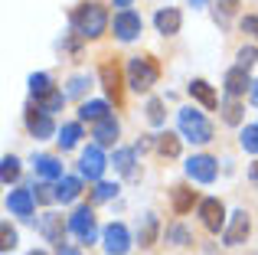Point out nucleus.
<instances>
[{
	"mask_svg": "<svg viewBox=\"0 0 258 255\" xmlns=\"http://www.w3.org/2000/svg\"><path fill=\"white\" fill-rule=\"evenodd\" d=\"M72 26H76V33H79V36H85V39L101 36L105 26H108L105 7H101V4H82L76 13H72Z\"/></svg>",
	"mask_w": 258,
	"mask_h": 255,
	"instance_id": "f257e3e1",
	"label": "nucleus"
},
{
	"mask_svg": "<svg viewBox=\"0 0 258 255\" xmlns=\"http://www.w3.org/2000/svg\"><path fill=\"white\" fill-rule=\"evenodd\" d=\"M157 76H160V69H157V62H154L151 56L127 59V85H131L134 92H147L154 82H157Z\"/></svg>",
	"mask_w": 258,
	"mask_h": 255,
	"instance_id": "f03ea898",
	"label": "nucleus"
},
{
	"mask_svg": "<svg viewBox=\"0 0 258 255\" xmlns=\"http://www.w3.org/2000/svg\"><path fill=\"white\" fill-rule=\"evenodd\" d=\"M180 131H183V138L193 141V144H206V141H213V124H209L200 111H193V108L180 111Z\"/></svg>",
	"mask_w": 258,
	"mask_h": 255,
	"instance_id": "7ed1b4c3",
	"label": "nucleus"
},
{
	"mask_svg": "<svg viewBox=\"0 0 258 255\" xmlns=\"http://www.w3.org/2000/svg\"><path fill=\"white\" fill-rule=\"evenodd\" d=\"M141 30H144V20H141L138 13L124 10V13H118V17H114V36L124 39V43L138 39V36H141Z\"/></svg>",
	"mask_w": 258,
	"mask_h": 255,
	"instance_id": "20e7f679",
	"label": "nucleus"
},
{
	"mask_svg": "<svg viewBox=\"0 0 258 255\" xmlns=\"http://www.w3.org/2000/svg\"><path fill=\"white\" fill-rule=\"evenodd\" d=\"M216 170H219V167H216V160L209 157V154H196V157L186 160V173L193 180H200V183H213Z\"/></svg>",
	"mask_w": 258,
	"mask_h": 255,
	"instance_id": "39448f33",
	"label": "nucleus"
},
{
	"mask_svg": "<svg viewBox=\"0 0 258 255\" xmlns=\"http://www.w3.org/2000/svg\"><path fill=\"white\" fill-rule=\"evenodd\" d=\"M26 128H30V134L36 141H43V138H52V118H49V111H43L36 105V108H26Z\"/></svg>",
	"mask_w": 258,
	"mask_h": 255,
	"instance_id": "423d86ee",
	"label": "nucleus"
},
{
	"mask_svg": "<svg viewBox=\"0 0 258 255\" xmlns=\"http://www.w3.org/2000/svg\"><path fill=\"white\" fill-rule=\"evenodd\" d=\"M79 170H82V177H88V180H98L101 173H105V154H101V144L85 147L82 160H79Z\"/></svg>",
	"mask_w": 258,
	"mask_h": 255,
	"instance_id": "0eeeda50",
	"label": "nucleus"
},
{
	"mask_svg": "<svg viewBox=\"0 0 258 255\" xmlns=\"http://www.w3.org/2000/svg\"><path fill=\"white\" fill-rule=\"evenodd\" d=\"M69 229L76 232L82 242H95V216H92L88 206H82V210H76L69 216Z\"/></svg>",
	"mask_w": 258,
	"mask_h": 255,
	"instance_id": "6e6552de",
	"label": "nucleus"
},
{
	"mask_svg": "<svg viewBox=\"0 0 258 255\" xmlns=\"http://www.w3.org/2000/svg\"><path fill=\"white\" fill-rule=\"evenodd\" d=\"M248 232H252V223H248V213L245 210H239V213H232V223H229V229H226V245H242L248 239Z\"/></svg>",
	"mask_w": 258,
	"mask_h": 255,
	"instance_id": "1a4fd4ad",
	"label": "nucleus"
},
{
	"mask_svg": "<svg viewBox=\"0 0 258 255\" xmlns=\"http://www.w3.org/2000/svg\"><path fill=\"white\" fill-rule=\"evenodd\" d=\"M105 249H108V255H124L131 249V236H127V229L121 223H111L105 229Z\"/></svg>",
	"mask_w": 258,
	"mask_h": 255,
	"instance_id": "9d476101",
	"label": "nucleus"
},
{
	"mask_svg": "<svg viewBox=\"0 0 258 255\" xmlns=\"http://www.w3.org/2000/svg\"><path fill=\"white\" fill-rule=\"evenodd\" d=\"M200 219H203V226H206L209 232H219L222 223H226V210H222L219 200H203L200 203Z\"/></svg>",
	"mask_w": 258,
	"mask_h": 255,
	"instance_id": "9b49d317",
	"label": "nucleus"
},
{
	"mask_svg": "<svg viewBox=\"0 0 258 255\" xmlns=\"http://www.w3.org/2000/svg\"><path fill=\"white\" fill-rule=\"evenodd\" d=\"M36 229L46 236V242H56L59 249H62V232H66L62 216H56V213H43V216H39V223H36Z\"/></svg>",
	"mask_w": 258,
	"mask_h": 255,
	"instance_id": "f8f14e48",
	"label": "nucleus"
},
{
	"mask_svg": "<svg viewBox=\"0 0 258 255\" xmlns=\"http://www.w3.org/2000/svg\"><path fill=\"white\" fill-rule=\"evenodd\" d=\"M101 85H105L108 98L121 102V72H118V62H105V66H101Z\"/></svg>",
	"mask_w": 258,
	"mask_h": 255,
	"instance_id": "ddd939ff",
	"label": "nucleus"
},
{
	"mask_svg": "<svg viewBox=\"0 0 258 255\" xmlns=\"http://www.w3.org/2000/svg\"><path fill=\"white\" fill-rule=\"evenodd\" d=\"M7 210L17 216H33V193L30 190H13L7 197Z\"/></svg>",
	"mask_w": 258,
	"mask_h": 255,
	"instance_id": "4468645a",
	"label": "nucleus"
},
{
	"mask_svg": "<svg viewBox=\"0 0 258 255\" xmlns=\"http://www.w3.org/2000/svg\"><path fill=\"white\" fill-rule=\"evenodd\" d=\"M154 23H157V33H164V36H173V33H180V10H173V7H167V10H157Z\"/></svg>",
	"mask_w": 258,
	"mask_h": 255,
	"instance_id": "2eb2a0df",
	"label": "nucleus"
},
{
	"mask_svg": "<svg viewBox=\"0 0 258 255\" xmlns=\"http://www.w3.org/2000/svg\"><path fill=\"white\" fill-rule=\"evenodd\" d=\"M245 89H252V82H248V72L242 69V66L229 69V72H226V92H229V95H242Z\"/></svg>",
	"mask_w": 258,
	"mask_h": 255,
	"instance_id": "dca6fc26",
	"label": "nucleus"
},
{
	"mask_svg": "<svg viewBox=\"0 0 258 255\" xmlns=\"http://www.w3.org/2000/svg\"><path fill=\"white\" fill-rule=\"evenodd\" d=\"M95 141H98V144H114V141H118V121H114L111 115L95 121Z\"/></svg>",
	"mask_w": 258,
	"mask_h": 255,
	"instance_id": "f3484780",
	"label": "nucleus"
},
{
	"mask_svg": "<svg viewBox=\"0 0 258 255\" xmlns=\"http://www.w3.org/2000/svg\"><path fill=\"white\" fill-rule=\"evenodd\" d=\"M189 95L196 98L200 105H206V108H219V98H216V92L209 89L203 79H196V82H189Z\"/></svg>",
	"mask_w": 258,
	"mask_h": 255,
	"instance_id": "a211bd4d",
	"label": "nucleus"
},
{
	"mask_svg": "<svg viewBox=\"0 0 258 255\" xmlns=\"http://www.w3.org/2000/svg\"><path fill=\"white\" fill-rule=\"evenodd\" d=\"M79 190H82V183H79L76 177H62L56 186V203H72V200L79 197Z\"/></svg>",
	"mask_w": 258,
	"mask_h": 255,
	"instance_id": "6ab92c4d",
	"label": "nucleus"
},
{
	"mask_svg": "<svg viewBox=\"0 0 258 255\" xmlns=\"http://www.w3.org/2000/svg\"><path fill=\"white\" fill-rule=\"evenodd\" d=\"M36 170L46 180H62V164L56 157H36Z\"/></svg>",
	"mask_w": 258,
	"mask_h": 255,
	"instance_id": "aec40b11",
	"label": "nucleus"
},
{
	"mask_svg": "<svg viewBox=\"0 0 258 255\" xmlns=\"http://www.w3.org/2000/svg\"><path fill=\"white\" fill-rule=\"evenodd\" d=\"M79 115H82L85 121H101V118L108 115V105L105 102H82L79 105Z\"/></svg>",
	"mask_w": 258,
	"mask_h": 255,
	"instance_id": "412c9836",
	"label": "nucleus"
},
{
	"mask_svg": "<svg viewBox=\"0 0 258 255\" xmlns=\"http://www.w3.org/2000/svg\"><path fill=\"white\" fill-rule=\"evenodd\" d=\"M193 203H196V193L189 190V186H176L173 190V210L176 213H186Z\"/></svg>",
	"mask_w": 258,
	"mask_h": 255,
	"instance_id": "4be33fe9",
	"label": "nucleus"
},
{
	"mask_svg": "<svg viewBox=\"0 0 258 255\" xmlns=\"http://www.w3.org/2000/svg\"><path fill=\"white\" fill-rule=\"evenodd\" d=\"M79 138H82V128L79 124H66L62 131H59V147H62V151H69V147H76L79 144Z\"/></svg>",
	"mask_w": 258,
	"mask_h": 255,
	"instance_id": "5701e85b",
	"label": "nucleus"
},
{
	"mask_svg": "<svg viewBox=\"0 0 258 255\" xmlns=\"http://www.w3.org/2000/svg\"><path fill=\"white\" fill-rule=\"evenodd\" d=\"M62 102H66V95H62V92H56V89H52V92H46L43 98H36V105H39L43 111H49V115L62 108Z\"/></svg>",
	"mask_w": 258,
	"mask_h": 255,
	"instance_id": "b1692460",
	"label": "nucleus"
},
{
	"mask_svg": "<svg viewBox=\"0 0 258 255\" xmlns=\"http://www.w3.org/2000/svg\"><path fill=\"white\" fill-rule=\"evenodd\" d=\"M30 92H33V98H43L46 92H52V79H49V76H43V72L30 76Z\"/></svg>",
	"mask_w": 258,
	"mask_h": 255,
	"instance_id": "393cba45",
	"label": "nucleus"
},
{
	"mask_svg": "<svg viewBox=\"0 0 258 255\" xmlns=\"http://www.w3.org/2000/svg\"><path fill=\"white\" fill-rule=\"evenodd\" d=\"M141 245H154L157 239V216H144V226H141Z\"/></svg>",
	"mask_w": 258,
	"mask_h": 255,
	"instance_id": "a878e982",
	"label": "nucleus"
},
{
	"mask_svg": "<svg viewBox=\"0 0 258 255\" xmlns=\"http://www.w3.org/2000/svg\"><path fill=\"white\" fill-rule=\"evenodd\" d=\"M157 151L164 154V157H176V154H180V141H176L173 134H160L157 138Z\"/></svg>",
	"mask_w": 258,
	"mask_h": 255,
	"instance_id": "bb28decb",
	"label": "nucleus"
},
{
	"mask_svg": "<svg viewBox=\"0 0 258 255\" xmlns=\"http://www.w3.org/2000/svg\"><path fill=\"white\" fill-rule=\"evenodd\" d=\"M114 167H118L124 177H131L134 173V151H118L114 154Z\"/></svg>",
	"mask_w": 258,
	"mask_h": 255,
	"instance_id": "cd10ccee",
	"label": "nucleus"
},
{
	"mask_svg": "<svg viewBox=\"0 0 258 255\" xmlns=\"http://www.w3.org/2000/svg\"><path fill=\"white\" fill-rule=\"evenodd\" d=\"M242 147L245 151H252V154H258V124H248V128H242Z\"/></svg>",
	"mask_w": 258,
	"mask_h": 255,
	"instance_id": "c85d7f7f",
	"label": "nucleus"
},
{
	"mask_svg": "<svg viewBox=\"0 0 258 255\" xmlns=\"http://www.w3.org/2000/svg\"><path fill=\"white\" fill-rule=\"evenodd\" d=\"M222 118H226L229 124H239V121H242V105L235 102V95L229 98L226 105H222Z\"/></svg>",
	"mask_w": 258,
	"mask_h": 255,
	"instance_id": "c756f323",
	"label": "nucleus"
},
{
	"mask_svg": "<svg viewBox=\"0 0 258 255\" xmlns=\"http://www.w3.org/2000/svg\"><path fill=\"white\" fill-rule=\"evenodd\" d=\"M111 197H118V186H114V183H98L92 190V200H95V203H105V200H111Z\"/></svg>",
	"mask_w": 258,
	"mask_h": 255,
	"instance_id": "7c9ffc66",
	"label": "nucleus"
},
{
	"mask_svg": "<svg viewBox=\"0 0 258 255\" xmlns=\"http://www.w3.org/2000/svg\"><path fill=\"white\" fill-rule=\"evenodd\" d=\"M17 173H20V160H17V157H4V167H0V177H4V183L17 180Z\"/></svg>",
	"mask_w": 258,
	"mask_h": 255,
	"instance_id": "2f4dec72",
	"label": "nucleus"
},
{
	"mask_svg": "<svg viewBox=\"0 0 258 255\" xmlns=\"http://www.w3.org/2000/svg\"><path fill=\"white\" fill-rule=\"evenodd\" d=\"M167 242L170 245H189V232L183 229V226H170V229H167Z\"/></svg>",
	"mask_w": 258,
	"mask_h": 255,
	"instance_id": "473e14b6",
	"label": "nucleus"
},
{
	"mask_svg": "<svg viewBox=\"0 0 258 255\" xmlns=\"http://www.w3.org/2000/svg\"><path fill=\"white\" fill-rule=\"evenodd\" d=\"M235 7H239V0H219V7H216V20L226 23V20L235 13Z\"/></svg>",
	"mask_w": 258,
	"mask_h": 255,
	"instance_id": "72a5a7b5",
	"label": "nucleus"
},
{
	"mask_svg": "<svg viewBox=\"0 0 258 255\" xmlns=\"http://www.w3.org/2000/svg\"><path fill=\"white\" fill-rule=\"evenodd\" d=\"M147 118H151V124H164V102L151 98L147 102Z\"/></svg>",
	"mask_w": 258,
	"mask_h": 255,
	"instance_id": "f704fd0d",
	"label": "nucleus"
},
{
	"mask_svg": "<svg viewBox=\"0 0 258 255\" xmlns=\"http://www.w3.org/2000/svg\"><path fill=\"white\" fill-rule=\"evenodd\" d=\"M255 62H258V49H255V46L239 49V66H242V69H248V66H255Z\"/></svg>",
	"mask_w": 258,
	"mask_h": 255,
	"instance_id": "c9c22d12",
	"label": "nucleus"
},
{
	"mask_svg": "<svg viewBox=\"0 0 258 255\" xmlns=\"http://www.w3.org/2000/svg\"><path fill=\"white\" fill-rule=\"evenodd\" d=\"M242 30L252 33V36L258 39V17H242Z\"/></svg>",
	"mask_w": 258,
	"mask_h": 255,
	"instance_id": "e433bc0d",
	"label": "nucleus"
},
{
	"mask_svg": "<svg viewBox=\"0 0 258 255\" xmlns=\"http://www.w3.org/2000/svg\"><path fill=\"white\" fill-rule=\"evenodd\" d=\"M36 197L49 203V200H56V190H52V186H46V183H39V186H36Z\"/></svg>",
	"mask_w": 258,
	"mask_h": 255,
	"instance_id": "4c0bfd02",
	"label": "nucleus"
},
{
	"mask_svg": "<svg viewBox=\"0 0 258 255\" xmlns=\"http://www.w3.org/2000/svg\"><path fill=\"white\" fill-rule=\"evenodd\" d=\"M13 245H17V232L4 223V249H13Z\"/></svg>",
	"mask_w": 258,
	"mask_h": 255,
	"instance_id": "58836bf2",
	"label": "nucleus"
},
{
	"mask_svg": "<svg viewBox=\"0 0 258 255\" xmlns=\"http://www.w3.org/2000/svg\"><path fill=\"white\" fill-rule=\"evenodd\" d=\"M85 92V79L79 76V79H72V85H69V95H82Z\"/></svg>",
	"mask_w": 258,
	"mask_h": 255,
	"instance_id": "ea45409f",
	"label": "nucleus"
},
{
	"mask_svg": "<svg viewBox=\"0 0 258 255\" xmlns=\"http://www.w3.org/2000/svg\"><path fill=\"white\" fill-rule=\"evenodd\" d=\"M248 177H252V183L258 186V160H255V164H252V170H248Z\"/></svg>",
	"mask_w": 258,
	"mask_h": 255,
	"instance_id": "a19ab883",
	"label": "nucleus"
},
{
	"mask_svg": "<svg viewBox=\"0 0 258 255\" xmlns=\"http://www.w3.org/2000/svg\"><path fill=\"white\" fill-rule=\"evenodd\" d=\"M252 102L258 105V82H252Z\"/></svg>",
	"mask_w": 258,
	"mask_h": 255,
	"instance_id": "79ce46f5",
	"label": "nucleus"
},
{
	"mask_svg": "<svg viewBox=\"0 0 258 255\" xmlns=\"http://www.w3.org/2000/svg\"><path fill=\"white\" fill-rule=\"evenodd\" d=\"M59 255H79L76 249H59Z\"/></svg>",
	"mask_w": 258,
	"mask_h": 255,
	"instance_id": "37998d69",
	"label": "nucleus"
},
{
	"mask_svg": "<svg viewBox=\"0 0 258 255\" xmlns=\"http://www.w3.org/2000/svg\"><path fill=\"white\" fill-rule=\"evenodd\" d=\"M189 4H193V7H206L209 0H189Z\"/></svg>",
	"mask_w": 258,
	"mask_h": 255,
	"instance_id": "c03bdc74",
	"label": "nucleus"
},
{
	"mask_svg": "<svg viewBox=\"0 0 258 255\" xmlns=\"http://www.w3.org/2000/svg\"><path fill=\"white\" fill-rule=\"evenodd\" d=\"M114 4H118V7H127V4H131V0H114Z\"/></svg>",
	"mask_w": 258,
	"mask_h": 255,
	"instance_id": "a18cd8bd",
	"label": "nucleus"
},
{
	"mask_svg": "<svg viewBox=\"0 0 258 255\" xmlns=\"http://www.w3.org/2000/svg\"><path fill=\"white\" fill-rule=\"evenodd\" d=\"M30 255H46V252H39V249H33V252H30Z\"/></svg>",
	"mask_w": 258,
	"mask_h": 255,
	"instance_id": "49530a36",
	"label": "nucleus"
}]
</instances>
